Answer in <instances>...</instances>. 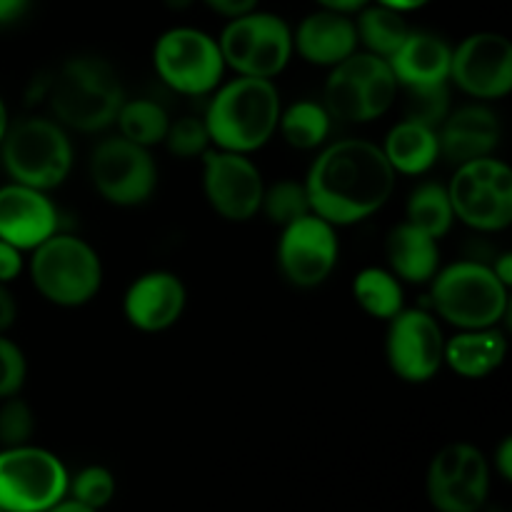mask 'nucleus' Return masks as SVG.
<instances>
[{"label": "nucleus", "mask_w": 512, "mask_h": 512, "mask_svg": "<svg viewBox=\"0 0 512 512\" xmlns=\"http://www.w3.org/2000/svg\"><path fill=\"white\" fill-rule=\"evenodd\" d=\"M28 275L43 300L58 308H83L103 288L98 250L73 233H55L30 250Z\"/></svg>", "instance_id": "obj_6"}, {"label": "nucleus", "mask_w": 512, "mask_h": 512, "mask_svg": "<svg viewBox=\"0 0 512 512\" xmlns=\"http://www.w3.org/2000/svg\"><path fill=\"white\" fill-rule=\"evenodd\" d=\"M448 188L455 220L478 233H503L512 223V170L505 160H468L455 165Z\"/></svg>", "instance_id": "obj_9"}, {"label": "nucleus", "mask_w": 512, "mask_h": 512, "mask_svg": "<svg viewBox=\"0 0 512 512\" xmlns=\"http://www.w3.org/2000/svg\"><path fill=\"white\" fill-rule=\"evenodd\" d=\"M45 512H98V510H93V508H85V505H80V503H75V500H70V498H63L60 500L58 505H53V508H48Z\"/></svg>", "instance_id": "obj_44"}, {"label": "nucleus", "mask_w": 512, "mask_h": 512, "mask_svg": "<svg viewBox=\"0 0 512 512\" xmlns=\"http://www.w3.org/2000/svg\"><path fill=\"white\" fill-rule=\"evenodd\" d=\"M225 68L235 75L275 80L293 60V28L288 20L265 10L230 18L218 38Z\"/></svg>", "instance_id": "obj_8"}, {"label": "nucleus", "mask_w": 512, "mask_h": 512, "mask_svg": "<svg viewBox=\"0 0 512 512\" xmlns=\"http://www.w3.org/2000/svg\"><path fill=\"white\" fill-rule=\"evenodd\" d=\"M385 260L400 283H430L440 270V240L403 220L385 238Z\"/></svg>", "instance_id": "obj_24"}, {"label": "nucleus", "mask_w": 512, "mask_h": 512, "mask_svg": "<svg viewBox=\"0 0 512 512\" xmlns=\"http://www.w3.org/2000/svg\"><path fill=\"white\" fill-rule=\"evenodd\" d=\"M405 223L443 240L455 223L448 188L443 183H420L405 203Z\"/></svg>", "instance_id": "obj_30"}, {"label": "nucleus", "mask_w": 512, "mask_h": 512, "mask_svg": "<svg viewBox=\"0 0 512 512\" xmlns=\"http://www.w3.org/2000/svg\"><path fill=\"white\" fill-rule=\"evenodd\" d=\"M400 95L390 63L365 50H355L350 58L330 68L323 83L325 110L343 123H373L393 110Z\"/></svg>", "instance_id": "obj_7"}, {"label": "nucleus", "mask_w": 512, "mask_h": 512, "mask_svg": "<svg viewBox=\"0 0 512 512\" xmlns=\"http://www.w3.org/2000/svg\"><path fill=\"white\" fill-rule=\"evenodd\" d=\"M380 150L395 175H425L440 160L438 128L423 120L403 118L388 130Z\"/></svg>", "instance_id": "obj_25"}, {"label": "nucleus", "mask_w": 512, "mask_h": 512, "mask_svg": "<svg viewBox=\"0 0 512 512\" xmlns=\"http://www.w3.org/2000/svg\"><path fill=\"white\" fill-rule=\"evenodd\" d=\"M115 475L105 465H85L68 480V498L85 508L103 510L115 498Z\"/></svg>", "instance_id": "obj_32"}, {"label": "nucleus", "mask_w": 512, "mask_h": 512, "mask_svg": "<svg viewBox=\"0 0 512 512\" xmlns=\"http://www.w3.org/2000/svg\"><path fill=\"white\" fill-rule=\"evenodd\" d=\"M25 270V255L15 245L0 240V283L10 285L23 275Z\"/></svg>", "instance_id": "obj_36"}, {"label": "nucleus", "mask_w": 512, "mask_h": 512, "mask_svg": "<svg viewBox=\"0 0 512 512\" xmlns=\"http://www.w3.org/2000/svg\"><path fill=\"white\" fill-rule=\"evenodd\" d=\"M493 468L498 470V475L505 480V483H510L512 480V438L500 440L498 450H495V455H493Z\"/></svg>", "instance_id": "obj_39"}, {"label": "nucleus", "mask_w": 512, "mask_h": 512, "mask_svg": "<svg viewBox=\"0 0 512 512\" xmlns=\"http://www.w3.org/2000/svg\"><path fill=\"white\" fill-rule=\"evenodd\" d=\"M490 268H493V273L498 275V278L510 288L512 285V253H500L498 258L490 263Z\"/></svg>", "instance_id": "obj_42"}, {"label": "nucleus", "mask_w": 512, "mask_h": 512, "mask_svg": "<svg viewBox=\"0 0 512 512\" xmlns=\"http://www.w3.org/2000/svg\"><path fill=\"white\" fill-rule=\"evenodd\" d=\"M163 145L178 160H200L213 148L208 128H205V120L195 118V115H183V118L170 120V128L165 133Z\"/></svg>", "instance_id": "obj_33"}, {"label": "nucleus", "mask_w": 512, "mask_h": 512, "mask_svg": "<svg viewBox=\"0 0 512 512\" xmlns=\"http://www.w3.org/2000/svg\"><path fill=\"white\" fill-rule=\"evenodd\" d=\"M450 58L453 48L448 40L425 30H410L388 63L400 90H433L450 85Z\"/></svg>", "instance_id": "obj_22"}, {"label": "nucleus", "mask_w": 512, "mask_h": 512, "mask_svg": "<svg viewBox=\"0 0 512 512\" xmlns=\"http://www.w3.org/2000/svg\"><path fill=\"white\" fill-rule=\"evenodd\" d=\"M30 0H0V25H8L18 20L28 10Z\"/></svg>", "instance_id": "obj_40"}, {"label": "nucleus", "mask_w": 512, "mask_h": 512, "mask_svg": "<svg viewBox=\"0 0 512 512\" xmlns=\"http://www.w3.org/2000/svg\"><path fill=\"white\" fill-rule=\"evenodd\" d=\"M0 512H3V510H0Z\"/></svg>", "instance_id": "obj_47"}, {"label": "nucleus", "mask_w": 512, "mask_h": 512, "mask_svg": "<svg viewBox=\"0 0 512 512\" xmlns=\"http://www.w3.org/2000/svg\"><path fill=\"white\" fill-rule=\"evenodd\" d=\"M395 170L378 143L343 138L325 143L305 175L310 210L335 228L373 218L395 193Z\"/></svg>", "instance_id": "obj_1"}, {"label": "nucleus", "mask_w": 512, "mask_h": 512, "mask_svg": "<svg viewBox=\"0 0 512 512\" xmlns=\"http://www.w3.org/2000/svg\"><path fill=\"white\" fill-rule=\"evenodd\" d=\"M445 333L430 310L403 308L388 320L385 358L390 370L405 383H428L443 368Z\"/></svg>", "instance_id": "obj_15"}, {"label": "nucleus", "mask_w": 512, "mask_h": 512, "mask_svg": "<svg viewBox=\"0 0 512 512\" xmlns=\"http://www.w3.org/2000/svg\"><path fill=\"white\" fill-rule=\"evenodd\" d=\"M73 163V140L55 118L28 115L10 120L0 140V165L13 183L50 193L68 180Z\"/></svg>", "instance_id": "obj_5"}, {"label": "nucleus", "mask_w": 512, "mask_h": 512, "mask_svg": "<svg viewBox=\"0 0 512 512\" xmlns=\"http://www.w3.org/2000/svg\"><path fill=\"white\" fill-rule=\"evenodd\" d=\"M315 3H318L320 8L338 10V13L353 15V13H358L360 8H365V5H368L370 0H315Z\"/></svg>", "instance_id": "obj_41"}, {"label": "nucleus", "mask_w": 512, "mask_h": 512, "mask_svg": "<svg viewBox=\"0 0 512 512\" xmlns=\"http://www.w3.org/2000/svg\"><path fill=\"white\" fill-rule=\"evenodd\" d=\"M450 83L478 103H495L512 90V43L503 33L480 30L453 48Z\"/></svg>", "instance_id": "obj_17"}, {"label": "nucleus", "mask_w": 512, "mask_h": 512, "mask_svg": "<svg viewBox=\"0 0 512 512\" xmlns=\"http://www.w3.org/2000/svg\"><path fill=\"white\" fill-rule=\"evenodd\" d=\"M505 355H508V338L500 325L458 330L453 338H445L443 365H448L463 380H485L505 363Z\"/></svg>", "instance_id": "obj_23"}, {"label": "nucleus", "mask_w": 512, "mask_h": 512, "mask_svg": "<svg viewBox=\"0 0 512 512\" xmlns=\"http://www.w3.org/2000/svg\"><path fill=\"white\" fill-rule=\"evenodd\" d=\"M10 125V113H8V105H5L3 95H0V140H3L5 130H8Z\"/></svg>", "instance_id": "obj_45"}, {"label": "nucleus", "mask_w": 512, "mask_h": 512, "mask_svg": "<svg viewBox=\"0 0 512 512\" xmlns=\"http://www.w3.org/2000/svg\"><path fill=\"white\" fill-rule=\"evenodd\" d=\"M333 118L320 100H295L280 110L278 133L290 148L320 150L330 138Z\"/></svg>", "instance_id": "obj_28"}, {"label": "nucleus", "mask_w": 512, "mask_h": 512, "mask_svg": "<svg viewBox=\"0 0 512 512\" xmlns=\"http://www.w3.org/2000/svg\"><path fill=\"white\" fill-rule=\"evenodd\" d=\"M25 380H28V358L23 348L13 338L0 333V400L20 395Z\"/></svg>", "instance_id": "obj_35"}, {"label": "nucleus", "mask_w": 512, "mask_h": 512, "mask_svg": "<svg viewBox=\"0 0 512 512\" xmlns=\"http://www.w3.org/2000/svg\"><path fill=\"white\" fill-rule=\"evenodd\" d=\"M170 10H185L195 3V0H163Z\"/></svg>", "instance_id": "obj_46"}, {"label": "nucleus", "mask_w": 512, "mask_h": 512, "mask_svg": "<svg viewBox=\"0 0 512 512\" xmlns=\"http://www.w3.org/2000/svg\"><path fill=\"white\" fill-rule=\"evenodd\" d=\"M340 260L338 228L308 213L280 228L278 268L295 288H318L333 275Z\"/></svg>", "instance_id": "obj_16"}, {"label": "nucleus", "mask_w": 512, "mask_h": 512, "mask_svg": "<svg viewBox=\"0 0 512 512\" xmlns=\"http://www.w3.org/2000/svg\"><path fill=\"white\" fill-rule=\"evenodd\" d=\"M430 305L435 318L455 330L495 328L510 310V288L493 273L490 263L458 260L440 265L430 280Z\"/></svg>", "instance_id": "obj_4"}, {"label": "nucleus", "mask_w": 512, "mask_h": 512, "mask_svg": "<svg viewBox=\"0 0 512 512\" xmlns=\"http://www.w3.org/2000/svg\"><path fill=\"white\" fill-rule=\"evenodd\" d=\"M18 320V300L10 293L8 285L0 283V333H8Z\"/></svg>", "instance_id": "obj_38"}, {"label": "nucleus", "mask_w": 512, "mask_h": 512, "mask_svg": "<svg viewBox=\"0 0 512 512\" xmlns=\"http://www.w3.org/2000/svg\"><path fill=\"white\" fill-rule=\"evenodd\" d=\"M410 30L413 28L405 20V13L380 3H368L358 10V18H355L358 45H363L365 53H373L385 60L403 45Z\"/></svg>", "instance_id": "obj_26"}, {"label": "nucleus", "mask_w": 512, "mask_h": 512, "mask_svg": "<svg viewBox=\"0 0 512 512\" xmlns=\"http://www.w3.org/2000/svg\"><path fill=\"white\" fill-rule=\"evenodd\" d=\"M440 158L460 165L468 160L488 158L503 140V123L488 103H470L448 110L438 125Z\"/></svg>", "instance_id": "obj_20"}, {"label": "nucleus", "mask_w": 512, "mask_h": 512, "mask_svg": "<svg viewBox=\"0 0 512 512\" xmlns=\"http://www.w3.org/2000/svg\"><path fill=\"white\" fill-rule=\"evenodd\" d=\"M353 298L365 315L388 323L405 308V290L398 275L380 265H368L353 278Z\"/></svg>", "instance_id": "obj_27"}, {"label": "nucleus", "mask_w": 512, "mask_h": 512, "mask_svg": "<svg viewBox=\"0 0 512 512\" xmlns=\"http://www.w3.org/2000/svg\"><path fill=\"white\" fill-rule=\"evenodd\" d=\"M70 473L63 460L38 445L0 448V510L45 512L68 498Z\"/></svg>", "instance_id": "obj_11"}, {"label": "nucleus", "mask_w": 512, "mask_h": 512, "mask_svg": "<svg viewBox=\"0 0 512 512\" xmlns=\"http://www.w3.org/2000/svg\"><path fill=\"white\" fill-rule=\"evenodd\" d=\"M280 110L275 80L235 75L210 93L203 120L213 148L253 155L278 133Z\"/></svg>", "instance_id": "obj_2"}, {"label": "nucleus", "mask_w": 512, "mask_h": 512, "mask_svg": "<svg viewBox=\"0 0 512 512\" xmlns=\"http://www.w3.org/2000/svg\"><path fill=\"white\" fill-rule=\"evenodd\" d=\"M425 495L438 512H480L490 495V463L473 443H450L433 455Z\"/></svg>", "instance_id": "obj_13"}, {"label": "nucleus", "mask_w": 512, "mask_h": 512, "mask_svg": "<svg viewBox=\"0 0 512 512\" xmlns=\"http://www.w3.org/2000/svg\"><path fill=\"white\" fill-rule=\"evenodd\" d=\"M113 125L118 128L120 138L150 150L155 145H163L170 128V115L153 98H125Z\"/></svg>", "instance_id": "obj_29"}, {"label": "nucleus", "mask_w": 512, "mask_h": 512, "mask_svg": "<svg viewBox=\"0 0 512 512\" xmlns=\"http://www.w3.org/2000/svg\"><path fill=\"white\" fill-rule=\"evenodd\" d=\"M35 433V413L20 395L0 400V445H28Z\"/></svg>", "instance_id": "obj_34"}, {"label": "nucleus", "mask_w": 512, "mask_h": 512, "mask_svg": "<svg viewBox=\"0 0 512 512\" xmlns=\"http://www.w3.org/2000/svg\"><path fill=\"white\" fill-rule=\"evenodd\" d=\"M358 48L355 20L338 10H315L293 30V53L318 68H335Z\"/></svg>", "instance_id": "obj_21"}, {"label": "nucleus", "mask_w": 512, "mask_h": 512, "mask_svg": "<svg viewBox=\"0 0 512 512\" xmlns=\"http://www.w3.org/2000/svg\"><path fill=\"white\" fill-rule=\"evenodd\" d=\"M90 183L105 203L138 208L158 190V163L148 148L110 135L90 155Z\"/></svg>", "instance_id": "obj_12"}, {"label": "nucleus", "mask_w": 512, "mask_h": 512, "mask_svg": "<svg viewBox=\"0 0 512 512\" xmlns=\"http://www.w3.org/2000/svg\"><path fill=\"white\" fill-rule=\"evenodd\" d=\"M200 183L213 213L228 223H248L260 215L265 180L250 155L210 148L200 158Z\"/></svg>", "instance_id": "obj_14"}, {"label": "nucleus", "mask_w": 512, "mask_h": 512, "mask_svg": "<svg viewBox=\"0 0 512 512\" xmlns=\"http://www.w3.org/2000/svg\"><path fill=\"white\" fill-rule=\"evenodd\" d=\"M380 5H388V8L400 10V13H410V10H420L423 5H428L430 0H375Z\"/></svg>", "instance_id": "obj_43"}, {"label": "nucleus", "mask_w": 512, "mask_h": 512, "mask_svg": "<svg viewBox=\"0 0 512 512\" xmlns=\"http://www.w3.org/2000/svg\"><path fill=\"white\" fill-rule=\"evenodd\" d=\"M213 13L223 15V18H238V15L250 13V10L258 8L260 0H203Z\"/></svg>", "instance_id": "obj_37"}, {"label": "nucleus", "mask_w": 512, "mask_h": 512, "mask_svg": "<svg viewBox=\"0 0 512 512\" xmlns=\"http://www.w3.org/2000/svg\"><path fill=\"white\" fill-rule=\"evenodd\" d=\"M260 213L280 228L313 213L303 180H275L273 185H265Z\"/></svg>", "instance_id": "obj_31"}, {"label": "nucleus", "mask_w": 512, "mask_h": 512, "mask_svg": "<svg viewBox=\"0 0 512 512\" xmlns=\"http://www.w3.org/2000/svg\"><path fill=\"white\" fill-rule=\"evenodd\" d=\"M60 215L45 190L30 188L10 180L0 185V240L15 245L23 253L58 233Z\"/></svg>", "instance_id": "obj_19"}, {"label": "nucleus", "mask_w": 512, "mask_h": 512, "mask_svg": "<svg viewBox=\"0 0 512 512\" xmlns=\"http://www.w3.org/2000/svg\"><path fill=\"white\" fill-rule=\"evenodd\" d=\"M153 68L170 90L190 98L213 93L228 70L218 38L190 25H178L158 35L153 45Z\"/></svg>", "instance_id": "obj_10"}, {"label": "nucleus", "mask_w": 512, "mask_h": 512, "mask_svg": "<svg viewBox=\"0 0 512 512\" xmlns=\"http://www.w3.org/2000/svg\"><path fill=\"white\" fill-rule=\"evenodd\" d=\"M188 288L173 270H148L128 285L123 315L140 333H165L183 318Z\"/></svg>", "instance_id": "obj_18"}, {"label": "nucleus", "mask_w": 512, "mask_h": 512, "mask_svg": "<svg viewBox=\"0 0 512 512\" xmlns=\"http://www.w3.org/2000/svg\"><path fill=\"white\" fill-rule=\"evenodd\" d=\"M45 100L65 130L103 133L118 118L125 88L113 65L103 58L75 55L50 75Z\"/></svg>", "instance_id": "obj_3"}]
</instances>
